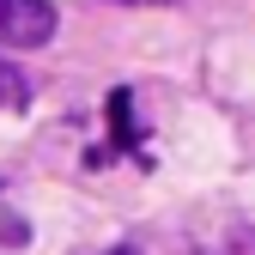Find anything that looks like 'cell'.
Here are the masks:
<instances>
[{
    "label": "cell",
    "mask_w": 255,
    "mask_h": 255,
    "mask_svg": "<svg viewBox=\"0 0 255 255\" xmlns=\"http://www.w3.org/2000/svg\"><path fill=\"white\" fill-rule=\"evenodd\" d=\"M55 37V6L49 0H0V43L6 49H37Z\"/></svg>",
    "instance_id": "obj_1"
},
{
    "label": "cell",
    "mask_w": 255,
    "mask_h": 255,
    "mask_svg": "<svg viewBox=\"0 0 255 255\" xmlns=\"http://www.w3.org/2000/svg\"><path fill=\"white\" fill-rule=\"evenodd\" d=\"M24 79H18V67H6V61H0V110H24Z\"/></svg>",
    "instance_id": "obj_2"
},
{
    "label": "cell",
    "mask_w": 255,
    "mask_h": 255,
    "mask_svg": "<svg viewBox=\"0 0 255 255\" xmlns=\"http://www.w3.org/2000/svg\"><path fill=\"white\" fill-rule=\"evenodd\" d=\"M116 6H170V0H116Z\"/></svg>",
    "instance_id": "obj_3"
},
{
    "label": "cell",
    "mask_w": 255,
    "mask_h": 255,
    "mask_svg": "<svg viewBox=\"0 0 255 255\" xmlns=\"http://www.w3.org/2000/svg\"><path fill=\"white\" fill-rule=\"evenodd\" d=\"M116 255H134V249H116Z\"/></svg>",
    "instance_id": "obj_4"
}]
</instances>
